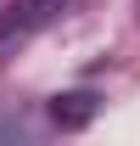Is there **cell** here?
<instances>
[{
    "instance_id": "6da1fadb",
    "label": "cell",
    "mask_w": 140,
    "mask_h": 146,
    "mask_svg": "<svg viewBox=\"0 0 140 146\" xmlns=\"http://www.w3.org/2000/svg\"><path fill=\"white\" fill-rule=\"evenodd\" d=\"M67 6H73V0H6V11H0V45L34 39L39 28H51Z\"/></svg>"
},
{
    "instance_id": "7a4b0ae2",
    "label": "cell",
    "mask_w": 140,
    "mask_h": 146,
    "mask_svg": "<svg viewBox=\"0 0 140 146\" xmlns=\"http://www.w3.org/2000/svg\"><path fill=\"white\" fill-rule=\"evenodd\" d=\"M90 118H95V96L90 90H67V96L51 101V124H62V129H84Z\"/></svg>"
}]
</instances>
